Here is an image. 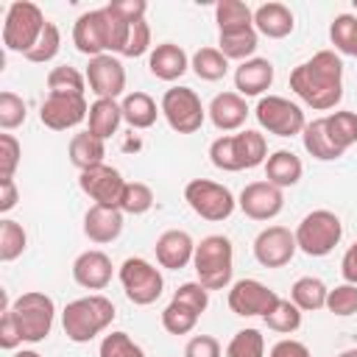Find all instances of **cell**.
Wrapping results in <instances>:
<instances>
[{
	"instance_id": "ac0fdd59",
	"label": "cell",
	"mask_w": 357,
	"mask_h": 357,
	"mask_svg": "<svg viewBox=\"0 0 357 357\" xmlns=\"http://www.w3.org/2000/svg\"><path fill=\"white\" fill-rule=\"evenodd\" d=\"M78 187L95 204L117 206L120 204V195H123V187H126V178H123V173L117 167H112V165L103 162L98 167H89V170L78 173Z\"/></svg>"
},
{
	"instance_id": "7a4b0ae2",
	"label": "cell",
	"mask_w": 357,
	"mask_h": 357,
	"mask_svg": "<svg viewBox=\"0 0 357 357\" xmlns=\"http://www.w3.org/2000/svg\"><path fill=\"white\" fill-rule=\"evenodd\" d=\"M128 31H131V22L126 17H120L112 3L103 6V8H92V11H84L75 25H73V45L78 53L95 59V56H103V53H123L126 47V39H128Z\"/></svg>"
},
{
	"instance_id": "db71d44e",
	"label": "cell",
	"mask_w": 357,
	"mask_h": 357,
	"mask_svg": "<svg viewBox=\"0 0 357 357\" xmlns=\"http://www.w3.org/2000/svg\"><path fill=\"white\" fill-rule=\"evenodd\" d=\"M340 276H343V282L357 284V240L346 248V254L340 259Z\"/></svg>"
},
{
	"instance_id": "7402d4cb",
	"label": "cell",
	"mask_w": 357,
	"mask_h": 357,
	"mask_svg": "<svg viewBox=\"0 0 357 357\" xmlns=\"http://www.w3.org/2000/svg\"><path fill=\"white\" fill-rule=\"evenodd\" d=\"M84 234L89 237V243H98V245L114 243L123 234V212L117 206L92 204L84 215Z\"/></svg>"
},
{
	"instance_id": "5bb4252c",
	"label": "cell",
	"mask_w": 357,
	"mask_h": 357,
	"mask_svg": "<svg viewBox=\"0 0 357 357\" xmlns=\"http://www.w3.org/2000/svg\"><path fill=\"white\" fill-rule=\"evenodd\" d=\"M279 298L282 296L276 290H271L268 284H262L257 279H237V282H231L229 296H226L229 310L234 315H240V318H257V315L265 318L276 307Z\"/></svg>"
},
{
	"instance_id": "2e32d148",
	"label": "cell",
	"mask_w": 357,
	"mask_h": 357,
	"mask_svg": "<svg viewBox=\"0 0 357 357\" xmlns=\"http://www.w3.org/2000/svg\"><path fill=\"white\" fill-rule=\"evenodd\" d=\"M296 234L287 226H265L254 237V259L262 268H284L296 257Z\"/></svg>"
},
{
	"instance_id": "ab89813d",
	"label": "cell",
	"mask_w": 357,
	"mask_h": 357,
	"mask_svg": "<svg viewBox=\"0 0 357 357\" xmlns=\"http://www.w3.org/2000/svg\"><path fill=\"white\" fill-rule=\"evenodd\" d=\"M268 329L279 332V335H293L301 326V310L290 301V298H279L276 307L262 318Z\"/></svg>"
},
{
	"instance_id": "6da1fadb",
	"label": "cell",
	"mask_w": 357,
	"mask_h": 357,
	"mask_svg": "<svg viewBox=\"0 0 357 357\" xmlns=\"http://www.w3.org/2000/svg\"><path fill=\"white\" fill-rule=\"evenodd\" d=\"M290 89L296 98L315 109L329 112L343 98V61L335 50H318L312 59L290 70Z\"/></svg>"
},
{
	"instance_id": "484cf974",
	"label": "cell",
	"mask_w": 357,
	"mask_h": 357,
	"mask_svg": "<svg viewBox=\"0 0 357 357\" xmlns=\"http://www.w3.org/2000/svg\"><path fill=\"white\" fill-rule=\"evenodd\" d=\"M254 28L268 39H284L296 28V17L284 3H262L254 8Z\"/></svg>"
},
{
	"instance_id": "4fadbf2b",
	"label": "cell",
	"mask_w": 357,
	"mask_h": 357,
	"mask_svg": "<svg viewBox=\"0 0 357 357\" xmlns=\"http://www.w3.org/2000/svg\"><path fill=\"white\" fill-rule=\"evenodd\" d=\"M254 117H257L259 128H265L268 134H276V137H296L307 126L301 106L282 95H262L254 106Z\"/></svg>"
},
{
	"instance_id": "7c38bea8",
	"label": "cell",
	"mask_w": 357,
	"mask_h": 357,
	"mask_svg": "<svg viewBox=\"0 0 357 357\" xmlns=\"http://www.w3.org/2000/svg\"><path fill=\"white\" fill-rule=\"evenodd\" d=\"M159 109L176 134H195L206 120V109H204L201 98L195 95V89H190V86L165 89Z\"/></svg>"
},
{
	"instance_id": "ba28073f",
	"label": "cell",
	"mask_w": 357,
	"mask_h": 357,
	"mask_svg": "<svg viewBox=\"0 0 357 357\" xmlns=\"http://www.w3.org/2000/svg\"><path fill=\"white\" fill-rule=\"evenodd\" d=\"M296 245L298 251H304L307 257H326L335 251V245L343 237V223L335 212L329 209H312L301 218V223L296 226Z\"/></svg>"
},
{
	"instance_id": "74e56055",
	"label": "cell",
	"mask_w": 357,
	"mask_h": 357,
	"mask_svg": "<svg viewBox=\"0 0 357 357\" xmlns=\"http://www.w3.org/2000/svg\"><path fill=\"white\" fill-rule=\"evenodd\" d=\"M25 248H28L25 229L17 220L3 218L0 220V262H14L17 257H22Z\"/></svg>"
},
{
	"instance_id": "836d02e7",
	"label": "cell",
	"mask_w": 357,
	"mask_h": 357,
	"mask_svg": "<svg viewBox=\"0 0 357 357\" xmlns=\"http://www.w3.org/2000/svg\"><path fill=\"white\" fill-rule=\"evenodd\" d=\"M215 22L218 31H240V28H254V11L243 0H218L215 3Z\"/></svg>"
},
{
	"instance_id": "d4e9b609",
	"label": "cell",
	"mask_w": 357,
	"mask_h": 357,
	"mask_svg": "<svg viewBox=\"0 0 357 357\" xmlns=\"http://www.w3.org/2000/svg\"><path fill=\"white\" fill-rule=\"evenodd\" d=\"M148 70H151V75L159 78V81H178V78L190 70V59H187V53H184L181 45H176V42H162V45H156V47L151 50V56H148Z\"/></svg>"
},
{
	"instance_id": "f907efd6",
	"label": "cell",
	"mask_w": 357,
	"mask_h": 357,
	"mask_svg": "<svg viewBox=\"0 0 357 357\" xmlns=\"http://www.w3.org/2000/svg\"><path fill=\"white\" fill-rule=\"evenodd\" d=\"M20 343H22V337H20V329H17V324H14V318H11V310H8V301H6L3 315H0V349L17 351Z\"/></svg>"
},
{
	"instance_id": "816d5d0a",
	"label": "cell",
	"mask_w": 357,
	"mask_h": 357,
	"mask_svg": "<svg viewBox=\"0 0 357 357\" xmlns=\"http://www.w3.org/2000/svg\"><path fill=\"white\" fill-rule=\"evenodd\" d=\"M268 357H312L310 349L301 343V340H293V337H282L271 346Z\"/></svg>"
},
{
	"instance_id": "680465c9",
	"label": "cell",
	"mask_w": 357,
	"mask_h": 357,
	"mask_svg": "<svg viewBox=\"0 0 357 357\" xmlns=\"http://www.w3.org/2000/svg\"><path fill=\"white\" fill-rule=\"evenodd\" d=\"M354 59H357V47H354Z\"/></svg>"
},
{
	"instance_id": "c3c4849f",
	"label": "cell",
	"mask_w": 357,
	"mask_h": 357,
	"mask_svg": "<svg viewBox=\"0 0 357 357\" xmlns=\"http://www.w3.org/2000/svg\"><path fill=\"white\" fill-rule=\"evenodd\" d=\"M151 47V25L145 20H137L131 22V31H128V39H126V47L120 56H128V59H137L142 53H148Z\"/></svg>"
},
{
	"instance_id": "4316f807",
	"label": "cell",
	"mask_w": 357,
	"mask_h": 357,
	"mask_svg": "<svg viewBox=\"0 0 357 357\" xmlns=\"http://www.w3.org/2000/svg\"><path fill=\"white\" fill-rule=\"evenodd\" d=\"M301 142H304V151L318 162H335L343 156V151L337 148V142L332 139V134L326 128V117L310 120L301 131Z\"/></svg>"
},
{
	"instance_id": "3957f363",
	"label": "cell",
	"mask_w": 357,
	"mask_h": 357,
	"mask_svg": "<svg viewBox=\"0 0 357 357\" xmlns=\"http://www.w3.org/2000/svg\"><path fill=\"white\" fill-rule=\"evenodd\" d=\"M268 142L259 131L245 128L237 134H223L209 145V162L223 173H240L265 165Z\"/></svg>"
},
{
	"instance_id": "f5cc1de1",
	"label": "cell",
	"mask_w": 357,
	"mask_h": 357,
	"mask_svg": "<svg viewBox=\"0 0 357 357\" xmlns=\"http://www.w3.org/2000/svg\"><path fill=\"white\" fill-rule=\"evenodd\" d=\"M112 8L126 17L128 22H137V20H145V11H148V3L145 0H112Z\"/></svg>"
},
{
	"instance_id": "b9f144b4",
	"label": "cell",
	"mask_w": 357,
	"mask_h": 357,
	"mask_svg": "<svg viewBox=\"0 0 357 357\" xmlns=\"http://www.w3.org/2000/svg\"><path fill=\"white\" fill-rule=\"evenodd\" d=\"M226 357H265V337L259 329H240L226 346Z\"/></svg>"
},
{
	"instance_id": "52a82bcc",
	"label": "cell",
	"mask_w": 357,
	"mask_h": 357,
	"mask_svg": "<svg viewBox=\"0 0 357 357\" xmlns=\"http://www.w3.org/2000/svg\"><path fill=\"white\" fill-rule=\"evenodd\" d=\"M47 20L42 14V8L31 0H14L6 11V20H3V45L6 50L11 53H28L36 39L42 36Z\"/></svg>"
},
{
	"instance_id": "8fae6325",
	"label": "cell",
	"mask_w": 357,
	"mask_h": 357,
	"mask_svg": "<svg viewBox=\"0 0 357 357\" xmlns=\"http://www.w3.org/2000/svg\"><path fill=\"white\" fill-rule=\"evenodd\" d=\"M117 279L123 284V293L131 304L137 307H148L153 304L162 290H165V279L159 273L156 265H151L148 259L142 257H128L120 268H117Z\"/></svg>"
},
{
	"instance_id": "60d3db41",
	"label": "cell",
	"mask_w": 357,
	"mask_h": 357,
	"mask_svg": "<svg viewBox=\"0 0 357 357\" xmlns=\"http://www.w3.org/2000/svg\"><path fill=\"white\" fill-rule=\"evenodd\" d=\"M326 128H329L332 139L337 142V148L343 153L357 142V114L354 112H332V114H326Z\"/></svg>"
},
{
	"instance_id": "cb8c5ba5",
	"label": "cell",
	"mask_w": 357,
	"mask_h": 357,
	"mask_svg": "<svg viewBox=\"0 0 357 357\" xmlns=\"http://www.w3.org/2000/svg\"><path fill=\"white\" fill-rule=\"evenodd\" d=\"M273 84V64L268 59H248L243 64H237L234 70V89L243 98H262L265 89H271Z\"/></svg>"
},
{
	"instance_id": "91938a15",
	"label": "cell",
	"mask_w": 357,
	"mask_h": 357,
	"mask_svg": "<svg viewBox=\"0 0 357 357\" xmlns=\"http://www.w3.org/2000/svg\"><path fill=\"white\" fill-rule=\"evenodd\" d=\"M354 8H357V3H354Z\"/></svg>"
},
{
	"instance_id": "44dd1931",
	"label": "cell",
	"mask_w": 357,
	"mask_h": 357,
	"mask_svg": "<svg viewBox=\"0 0 357 357\" xmlns=\"http://www.w3.org/2000/svg\"><path fill=\"white\" fill-rule=\"evenodd\" d=\"M112 273H114L112 259H109V254H103L100 248L84 251V254H78L75 262H73V279H75V284L84 287V290H103V287L112 282Z\"/></svg>"
},
{
	"instance_id": "d6a6232c",
	"label": "cell",
	"mask_w": 357,
	"mask_h": 357,
	"mask_svg": "<svg viewBox=\"0 0 357 357\" xmlns=\"http://www.w3.org/2000/svg\"><path fill=\"white\" fill-rule=\"evenodd\" d=\"M326 296H329V287H326L318 276H301V279H296L293 287H290V301H293L301 312L326 310Z\"/></svg>"
},
{
	"instance_id": "f35d334b",
	"label": "cell",
	"mask_w": 357,
	"mask_h": 357,
	"mask_svg": "<svg viewBox=\"0 0 357 357\" xmlns=\"http://www.w3.org/2000/svg\"><path fill=\"white\" fill-rule=\"evenodd\" d=\"M153 206V190L145 181H126L117 209L123 215H145Z\"/></svg>"
},
{
	"instance_id": "5b68a950",
	"label": "cell",
	"mask_w": 357,
	"mask_h": 357,
	"mask_svg": "<svg viewBox=\"0 0 357 357\" xmlns=\"http://www.w3.org/2000/svg\"><path fill=\"white\" fill-rule=\"evenodd\" d=\"M192 268H195V276H198L195 282H201L206 290L231 287V273H234L231 240L223 237V234H209L201 243H195Z\"/></svg>"
},
{
	"instance_id": "7bdbcfd3",
	"label": "cell",
	"mask_w": 357,
	"mask_h": 357,
	"mask_svg": "<svg viewBox=\"0 0 357 357\" xmlns=\"http://www.w3.org/2000/svg\"><path fill=\"white\" fill-rule=\"evenodd\" d=\"M59 47H61V33H59V25L47 20V25H45L42 36H39V39H36V45H33V47L25 53V59H28V61H33V64H47V61H53V59H56Z\"/></svg>"
},
{
	"instance_id": "1f68e13d",
	"label": "cell",
	"mask_w": 357,
	"mask_h": 357,
	"mask_svg": "<svg viewBox=\"0 0 357 357\" xmlns=\"http://www.w3.org/2000/svg\"><path fill=\"white\" fill-rule=\"evenodd\" d=\"M120 109H123V120L131 126V128H137V131H142V128H151L153 123H156V117H159V106H156V100L148 95V92H128L123 100H120Z\"/></svg>"
},
{
	"instance_id": "e0dca14e",
	"label": "cell",
	"mask_w": 357,
	"mask_h": 357,
	"mask_svg": "<svg viewBox=\"0 0 357 357\" xmlns=\"http://www.w3.org/2000/svg\"><path fill=\"white\" fill-rule=\"evenodd\" d=\"M86 84H89V92L95 98H109V100H117L126 89V67L117 56L112 53H103V56H95L89 59L86 64Z\"/></svg>"
},
{
	"instance_id": "603a6c76",
	"label": "cell",
	"mask_w": 357,
	"mask_h": 357,
	"mask_svg": "<svg viewBox=\"0 0 357 357\" xmlns=\"http://www.w3.org/2000/svg\"><path fill=\"white\" fill-rule=\"evenodd\" d=\"M248 112L251 109H248L245 98L237 95V92H220L206 106V114H209V120H212V126L218 131H237V128H243Z\"/></svg>"
},
{
	"instance_id": "83f0119b",
	"label": "cell",
	"mask_w": 357,
	"mask_h": 357,
	"mask_svg": "<svg viewBox=\"0 0 357 357\" xmlns=\"http://www.w3.org/2000/svg\"><path fill=\"white\" fill-rule=\"evenodd\" d=\"M304 176V165L293 151H273L265 159V181H271L273 187L284 190V187H296Z\"/></svg>"
},
{
	"instance_id": "8d00e7d4",
	"label": "cell",
	"mask_w": 357,
	"mask_h": 357,
	"mask_svg": "<svg viewBox=\"0 0 357 357\" xmlns=\"http://www.w3.org/2000/svg\"><path fill=\"white\" fill-rule=\"evenodd\" d=\"M329 39L337 56H354L357 47V14H337L329 25Z\"/></svg>"
},
{
	"instance_id": "4dcf8cb0",
	"label": "cell",
	"mask_w": 357,
	"mask_h": 357,
	"mask_svg": "<svg viewBox=\"0 0 357 357\" xmlns=\"http://www.w3.org/2000/svg\"><path fill=\"white\" fill-rule=\"evenodd\" d=\"M259 47V33L257 28H240V31H223L218 33V50L229 59V61H248L254 59Z\"/></svg>"
},
{
	"instance_id": "f1b7e54d",
	"label": "cell",
	"mask_w": 357,
	"mask_h": 357,
	"mask_svg": "<svg viewBox=\"0 0 357 357\" xmlns=\"http://www.w3.org/2000/svg\"><path fill=\"white\" fill-rule=\"evenodd\" d=\"M86 123H89L86 131L106 142L109 137L117 134V128H120V123H123V109H120L117 100L95 98V103H89V117H86Z\"/></svg>"
},
{
	"instance_id": "9a60e30c",
	"label": "cell",
	"mask_w": 357,
	"mask_h": 357,
	"mask_svg": "<svg viewBox=\"0 0 357 357\" xmlns=\"http://www.w3.org/2000/svg\"><path fill=\"white\" fill-rule=\"evenodd\" d=\"M89 117V103L84 95H47L39 106V120L50 131L75 128Z\"/></svg>"
},
{
	"instance_id": "9c48e42d",
	"label": "cell",
	"mask_w": 357,
	"mask_h": 357,
	"mask_svg": "<svg viewBox=\"0 0 357 357\" xmlns=\"http://www.w3.org/2000/svg\"><path fill=\"white\" fill-rule=\"evenodd\" d=\"M209 307V290L201 282H184L173 293L170 304L162 310V326L170 335H187L195 329L198 318Z\"/></svg>"
},
{
	"instance_id": "9f6ffc18",
	"label": "cell",
	"mask_w": 357,
	"mask_h": 357,
	"mask_svg": "<svg viewBox=\"0 0 357 357\" xmlns=\"http://www.w3.org/2000/svg\"><path fill=\"white\" fill-rule=\"evenodd\" d=\"M11 357H42L39 351H33V349H22V351H14Z\"/></svg>"
},
{
	"instance_id": "d590c367",
	"label": "cell",
	"mask_w": 357,
	"mask_h": 357,
	"mask_svg": "<svg viewBox=\"0 0 357 357\" xmlns=\"http://www.w3.org/2000/svg\"><path fill=\"white\" fill-rule=\"evenodd\" d=\"M86 75L70 64H59L47 73V95H84Z\"/></svg>"
},
{
	"instance_id": "f6af8a7d",
	"label": "cell",
	"mask_w": 357,
	"mask_h": 357,
	"mask_svg": "<svg viewBox=\"0 0 357 357\" xmlns=\"http://www.w3.org/2000/svg\"><path fill=\"white\" fill-rule=\"evenodd\" d=\"M100 357H145L142 346L137 340H131L128 332H112L100 340V349H98Z\"/></svg>"
},
{
	"instance_id": "d6986e66",
	"label": "cell",
	"mask_w": 357,
	"mask_h": 357,
	"mask_svg": "<svg viewBox=\"0 0 357 357\" xmlns=\"http://www.w3.org/2000/svg\"><path fill=\"white\" fill-rule=\"evenodd\" d=\"M237 206L251 220H273L284 209V192L271 181H251L240 190Z\"/></svg>"
},
{
	"instance_id": "e575fe53",
	"label": "cell",
	"mask_w": 357,
	"mask_h": 357,
	"mask_svg": "<svg viewBox=\"0 0 357 357\" xmlns=\"http://www.w3.org/2000/svg\"><path fill=\"white\" fill-rule=\"evenodd\" d=\"M190 67L201 81H220L229 73V59L218 47H198L190 59Z\"/></svg>"
},
{
	"instance_id": "30bf717a",
	"label": "cell",
	"mask_w": 357,
	"mask_h": 357,
	"mask_svg": "<svg viewBox=\"0 0 357 357\" xmlns=\"http://www.w3.org/2000/svg\"><path fill=\"white\" fill-rule=\"evenodd\" d=\"M184 201L198 218H204L209 223H220V220L231 218V212L237 206V198L231 195V190L226 184H218V181H209V178L187 181Z\"/></svg>"
},
{
	"instance_id": "277c9868",
	"label": "cell",
	"mask_w": 357,
	"mask_h": 357,
	"mask_svg": "<svg viewBox=\"0 0 357 357\" xmlns=\"http://www.w3.org/2000/svg\"><path fill=\"white\" fill-rule=\"evenodd\" d=\"M114 315H117L114 304L106 296L92 293V296H81V298H75V301H70L64 307L61 326H64L67 340H73V343H89L100 332H106L112 326Z\"/></svg>"
},
{
	"instance_id": "7dc6e473",
	"label": "cell",
	"mask_w": 357,
	"mask_h": 357,
	"mask_svg": "<svg viewBox=\"0 0 357 357\" xmlns=\"http://www.w3.org/2000/svg\"><path fill=\"white\" fill-rule=\"evenodd\" d=\"M22 145L14 134H0V178H14L20 167Z\"/></svg>"
},
{
	"instance_id": "681fc988",
	"label": "cell",
	"mask_w": 357,
	"mask_h": 357,
	"mask_svg": "<svg viewBox=\"0 0 357 357\" xmlns=\"http://www.w3.org/2000/svg\"><path fill=\"white\" fill-rule=\"evenodd\" d=\"M184 357H223V354H220V343L212 335H195L187 340Z\"/></svg>"
},
{
	"instance_id": "bcb514c9",
	"label": "cell",
	"mask_w": 357,
	"mask_h": 357,
	"mask_svg": "<svg viewBox=\"0 0 357 357\" xmlns=\"http://www.w3.org/2000/svg\"><path fill=\"white\" fill-rule=\"evenodd\" d=\"M326 310L332 315H340V318H349V315H357V284H337L329 290L326 296Z\"/></svg>"
},
{
	"instance_id": "8992f818",
	"label": "cell",
	"mask_w": 357,
	"mask_h": 357,
	"mask_svg": "<svg viewBox=\"0 0 357 357\" xmlns=\"http://www.w3.org/2000/svg\"><path fill=\"white\" fill-rule=\"evenodd\" d=\"M8 310H11V318L20 329L22 343H42L50 335L53 321H56V304L47 293L28 290V293L17 296L8 304Z\"/></svg>"
},
{
	"instance_id": "ee69618b",
	"label": "cell",
	"mask_w": 357,
	"mask_h": 357,
	"mask_svg": "<svg viewBox=\"0 0 357 357\" xmlns=\"http://www.w3.org/2000/svg\"><path fill=\"white\" fill-rule=\"evenodd\" d=\"M25 117H28L25 100H22L17 92H11V89L0 92V128H3V131H11V128L22 126Z\"/></svg>"
},
{
	"instance_id": "6f0895ef",
	"label": "cell",
	"mask_w": 357,
	"mask_h": 357,
	"mask_svg": "<svg viewBox=\"0 0 357 357\" xmlns=\"http://www.w3.org/2000/svg\"><path fill=\"white\" fill-rule=\"evenodd\" d=\"M337 357H357V349H346V351H340Z\"/></svg>"
},
{
	"instance_id": "ffe728a7",
	"label": "cell",
	"mask_w": 357,
	"mask_h": 357,
	"mask_svg": "<svg viewBox=\"0 0 357 357\" xmlns=\"http://www.w3.org/2000/svg\"><path fill=\"white\" fill-rule=\"evenodd\" d=\"M153 251H156V262L167 271H181L192 262V254H195V243L190 237V231L184 229H167L156 237L153 243Z\"/></svg>"
},
{
	"instance_id": "f546056e",
	"label": "cell",
	"mask_w": 357,
	"mask_h": 357,
	"mask_svg": "<svg viewBox=\"0 0 357 357\" xmlns=\"http://www.w3.org/2000/svg\"><path fill=\"white\" fill-rule=\"evenodd\" d=\"M67 156H70V165L78 167V173H84V170H89V167L103 165L106 142L98 139V137L89 134V131L73 134V139H70V145H67Z\"/></svg>"
},
{
	"instance_id": "11a10c76",
	"label": "cell",
	"mask_w": 357,
	"mask_h": 357,
	"mask_svg": "<svg viewBox=\"0 0 357 357\" xmlns=\"http://www.w3.org/2000/svg\"><path fill=\"white\" fill-rule=\"evenodd\" d=\"M20 201V192H17V184L14 178H0V212H11Z\"/></svg>"
}]
</instances>
